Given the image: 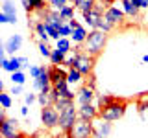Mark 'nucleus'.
<instances>
[{
    "label": "nucleus",
    "mask_w": 148,
    "mask_h": 138,
    "mask_svg": "<svg viewBox=\"0 0 148 138\" xmlns=\"http://www.w3.org/2000/svg\"><path fill=\"white\" fill-rule=\"evenodd\" d=\"M106 43H108V33L100 30H91L89 35H87L85 43H83V52L92 55V57H98L104 50Z\"/></svg>",
    "instance_id": "nucleus-1"
},
{
    "label": "nucleus",
    "mask_w": 148,
    "mask_h": 138,
    "mask_svg": "<svg viewBox=\"0 0 148 138\" xmlns=\"http://www.w3.org/2000/svg\"><path fill=\"white\" fill-rule=\"evenodd\" d=\"M126 109H128V99L117 98L113 103H109L108 107L98 109V118L106 120V122H117V120H120L126 114Z\"/></svg>",
    "instance_id": "nucleus-2"
},
{
    "label": "nucleus",
    "mask_w": 148,
    "mask_h": 138,
    "mask_svg": "<svg viewBox=\"0 0 148 138\" xmlns=\"http://www.w3.org/2000/svg\"><path fill=\"white\" fill-rule=\"evenodd\" d=\"M72 52L76 53V59H74V68H76V70L80 72L83 77H85V76H91V74H92V66H95V59H96V57H92V55L85 53L82 46H76V48H72Z\"/></svg>",
    "instance_id": "nucleus-3"
},
{
    "label": "nucleus",
    "mask_w": 148,
    "mask_h": 138,
    "mask_svg": "<svg viewBox=\"0 0 148 138\" xmlns=\"http://www.w3.org/2000/svg\"><path fill=\"white\" fill-rule=\"evenodd\" d=\"M76 122H78V107L71 105V107H67L65 110L59 112V125L58 127L61 133L69 135V133H72V127Z\"/></svg>",
    "instance_id": "nucleus-4"
},
{
    "label": "nucleus",
    "mask_w": 148,
    "mask_h": 138,
    "mask_svg": "<svg viewBox=\"0 0 148 138\" xmlns=\"http://www.w3.org/2000/svg\"><path fill=\"white\" fill-rule=\"evenodd\" d=\"M41 122H43V127L48 131V129H54L59 125V110L54 107V105H48V107H41Z\"/></svg>",
    "instance_id": "nucleus-5"
},
{
    "label": "nucleus",
    "mask_w": 148,
    "mask_h": 138,
    "mask_svg": "<svg viewBox=\"0 0 148 138\" xmlns=\"http://www.w3.org/2000/svg\"><path fill=\"white\" fill-rule=\"evenodd\" d=\"M0 136L2 138H26L18 131V120H15V118H8L0 125Z\"/></svg>",
    "instance_id": "nucleus-6"
},
{
    "label": "nucleus",
    "mask_w": 148,
    "mask_h": 138,
    "mask_svg": "<svg viewBox=\"0 0 148 138\" xmlns=\"http://www.w3.org/2000/svg\"><path fill=\"white\" fill-rule=\"evenodd\" d=\"M92 131H95V123L78 118V122L74 123L71 135H72V138H92Z\"/></svg>",
    "instance_id": "nucleus-7"
},
{
    "label": "nucleus",
    "mask_w": 148,
    "mask_h": 138,
    "mask_svg": "<svg viewBox=\"0 0 148 138\" xmlns=\"http://www.w3.org/2000/svg\"><path fill=\"white\" fill-rule=\"evenodd\" d=\"M104 20L108 22L109 26H119V24H122L124 22V18H126V13L122 11V7H119V6H109L108 9L104 11Z\"/></svg>",
    "instance_id": "nucleus-8"
},
{
    "label": "nucleus",
    "mask_w": 148,
    "mask_h": 138,
    "mask_svg": "<svg viewBox=\"0 0 148 138\" xmlns=\"http://www.w3.org/2000/svg\"><path fill=\"white\" fill-rule=\"evenodd\" d=\"M78 118L87 120V122H95L98 118V107L95 103H87V105H78Z\"/></svg>",
    "instance_id": "nucleus-9"
},
{
    "label": "nucleus",
    "mask_w": 148,
    "mask_h": 138,
    "mask_svg": "<svg viewBox=\"0 0 148 138\" xmlns=\"http://www.w3.org/2000/svg\"><path fill=\"white\" fill-rule=\"evenodd\" d=\"M96 99V94H95V89L89 85H83L80 90L76 92V103L78 105H87V103H92Z\"/></svg>",
    "instance_id": "nucleus-10"
},
{
    "label": "nucleus",
    "mask_w": 148,
    "mask_h": 138,
    "mask_svg": "<svg viewBox=\"0 0 148 138\" xmlns=\"http://www.w3.org/2000/svg\"><path fill=\"white\" fill-rule=\"evenodd\" d=\"M95 131H92V138H108L111 133V122H106L102 118H96L95 122Z\"/></svg>",
    "instance_id": "nucleus-11"
},
{
    "label": "nucleus",
    "mask_w": 148,
    "mask_h": 138,
    "mask_svg": "<svg viewBox=\"0 0 148 138\" xmlns=\"http://www.w3.org/2000/svg\"><path fill=\"white\" fill-rule=\"evenodd\" d=\"M34 89L43 92V90H50L52 89V81H50V76H48V68H45L43 72H41V76L34 79Z\"/></svg>",
    "instance_id": "nucleus-12"
},
{
    "label": "nucleus",
    "mask_w": 148,
    "mask_h": 138,
    "mask_svg": "<svg viewBox=\"0 0 148 138\" xmlns=\"http://www.w3.org/2000/svg\"><path fill=\"white\" fill-rule=\"evenodd\" d=\"M21 46H22V35H11L9 39L4 43V48H6V53L9 55H15L18 50H21Z\"/></svg>",
    "instance_id": "nucleus-13"
},
{
    "label": "nucleus",
    "mask_w": 148,
    "mask_h": 138,
    "mask_svg": "<svg viewBox=\"0 0 148 138\" xmlns=\"http://www.w3.org/2000/svg\"><path fill=\"white\" fill-rule=\"evenodd\" d=\"M83 15V20H85V24L91 28V30H98V24L102 20V13H98L96 9H92V11H87V13H82Z\"/></svg>",
    "instance_id": "nucleus-14"
},
{
    "label": "nucleus",
    "mask_w": 148,
    "mask_h": 138,
    "mask_svg": "<svg viewBox=\"0 0 148 138\" xmlns=\"http://www.w3.org/2000/svg\"><path fill=\"white\" fill-rule=\"evenodd\" d=\"M48 76H50L52 85H56V83H61V81H67V72H65L61 66H50L48 68Z\"/></svg>",
    "instance_id": "nucleus-15"
},
{
    "label": "nucleus",
    "mask_w": 148,
    "mask_h": 138,
    "mask_svg": "<svg viewBox=\"0 0 148 138\" xmlns=\"http://www.w3.org/2000/svg\"><path fill=\"white\" fill-rule=\"evenodd\" d=\"M2 13L8 17L9 24H17V9H15V4L11 0H6L2 4Z\"/></svg>",
    "instance_id": "nucleus-16"
},
{
    "label": "nucleus",
    "mask_w": 148,
    "mask_h": 138,
    "mask_svg": "<svg viewBox=\"0 0 148 138\" xmlns=\"http://www.w3.org/2000/svg\"><path fill=\"white\" fill-rule=\"evenodd\" d=\"M87 35H89V31L85 30L83 26H78V28H74L72 30V35H71V41L74 44H78V46H82L83 43H85V39H87Z\"/></svg>",
    "instance_id": "nucleus-17"
},
{
    "label": "nucleus",
    "mask_w": 148,
    "mask_h": 138,
    "mask_svg": "<svg viewBox=\"0 0 148 138\" xmlns=\"http://www.w3.org/2000/svg\"><path fill=\"white\" fill-rule=\"evenodd\" d=\"M34 33L35 37L39 39V43H48V33H46V28H45V22L43 20H35L34 24Z\"/></svg>",
    "instance_id": "nucleus-18"
},
{
    "label": "nucleus",
    "mask_w": 148,
    "mask_h": 138,
    "mask_svg": "<svg viewBox=\"0 0 148 138\" xmlns=\"http://www.w3.org/2000/svg\"><path fill=\"white\" fill-rule=\"evenodd\" d=\"M72 6L82 13H87V11H92L96 6V0H72Z\"/></svg>",
    "instance_id": "nucleus-19"
},
{
    "label": "nucleus",
    "mask_w": 148,
    "mask_h": 138,
    "mask_svg": "<svg viewBox=\"0 0 148 138\" xmlns=\"http://www.w3.org/2000/svg\"><path fill=\"white\" fill-rule=\"evenodd\" d=\"M56 48H58L61 53L69 55V53L72 52V41H71V37H61V39H58V41H56Z\"/></svg>",
    "instance_id": "nucleus-20"
},
{
    "label": "nucleus",
    "mask_w": 148,
    "mask_h": 138,
    "mask_svg": "<svg viewBox=\"0 0 148 138\" xmlns=\"http://www.w3.org/2000/svg\"><path fill=\"white\" fill-rule=\"evenodd\" d=\"M2 68H4L6 72H9V74H15V72L21 70V59L13 55V57L6 59V63H4V66H2Z\"/></svg>",
    "instance_id": "nucleus-21"
},
{
    "label": "nucleus",
    "mask_w": 148,
    "mask_h": 138,
    "mask_svg": "<svg viewBox=\"0 0 148 138\" xmlns=\"http://www.w3.org/2000/svg\"><path fill=\"white\" fill-rule=\"evenodd\" d=\"M37 101L41 103V107H48V105H54V96H52V89L50 90H43L37 94Z\"/></svg>",
    "instance_id": "nucleus-22"
},
{
    "label": "nucleus",
    "mask_w": 148,
    "mask_h": 138,
    "mask_svg": "<svg viewBox=\"0 0 148 138\" xmlns=\"http://www.w3.org/2000/svg\"><path fill=\"white\" fill-rule=\"evenodd\" d=\"M120 6H122V11L126 13L128 17H139V13H141V9L135 7L130 0H120Z\"/></svg>",
    "instance_id": "nucleus-23"
},
{
    "label": "nucleus",
    "mask_w": 148,
    "mask_h": 138,
    "mask_svg": "<svg viewBox=\"0 0 148 138\" xmlns=\"http://www.w3.org/2000/svg\"><path fill=\"white\" fill-rule=\"evenodd\" d=\"M65 57H67V55L61 53L58 48H52V53H50V64H52V66H61Z\"/></svg>",
    "instance_id": "nucleus-24"
},
{
    "label": "nucleus",
    "mask_w": 148,
    "mask_h": 138,
    "mask_svg": "<svg viewBox=\"0 0 148 138\" xmlns=\"http://www.w3.org/2000/svg\"><path fill=\"white\" fill-rule=\"evenodd\" d=\"M82 79H83V76L76 68H69L67 70V83L69 85H78V83H82Z\"/></svg>",
    "instance_id": "nucleus-25"
},
{
    "label": "nucleus",
    "mask_w": 148,
    "mask_h": 138,
    "mask_svg": "<svg viewBox=\"0 0 148 138\" xmlns=\"http://www.w3.org/2000/svg\"><path fill=\"white\" fill-rule=\"evenodd\" d=\"M74 11H76V7L69 4V6H65L63 9H59L58 13H59V17H61L63 22H69V20H72V18H74Z\"/></svg>",
    "instance_id": "nucleus-26"
},
{
    "label": "nucleus",
    "mask_w": 148,
    "mask_h": 138,
    "mask_svg": "<svg viewBox=\"0 0 148 138\" xmlns=\"http://www.w3.org/2000/svg\"><path fill=\"white\" fill-rule=\"evenodd\" d=\"M115 99H117V96H111V94H98V96H96V101H98V105H96V107H98V109H104V107H108L109 103H113Z\"/></svg>",
    "instance_id": "nucleus-27"
},
{
    "label": "nucleus",
    "mask_w": 148,
    "mask_h": 138,
    "mask_svg": "<svg viewBox=\"0 0 148 138\" xmlns=\"http://www.w3.org/2000/svg\"><path fill=\"white\" fill-rule=\"evenodd\" d=\"M69 2H71V0H46L48 9H52V11H59V9H63L65 6H69Z\"/></svg>",
    "instance_id": "nucleus-28"
},
{
    "label": "nucleus",
    "mask_w": 148,
    "mask_h": 138,
    "mask_svg": "<svg viewBox=\"0 0 148 138\" xmlns=\"http://www.w3.org/2000/svg\"><path fill=\"white\" fill-rule=\"evenodd\" d=\"M71 105H74V99H67V98H58L54 103V107L61 112V110H65L67 107H71Z\"/></svg>",
    "instance_id": "nucleus-29"
},
{
    "label": "nucleus",
    "mask_w": 148,
    "mask_h": 138,
    "mask_svg": "<svg viewBox=\"0 0 148 138\" xmlns=\"http://www.w3.org/2000/svg\"><path fill=\"white\" fill-rule=\"evenodd\" d=\"M30 6L32 9L35 11H45V9H48V4H46V0H30Z\"/></svg>",
    "instance_id": "nucleus-30"
},
{
    "label": "nucleus",
    "mask_w": 148,
    "mask_h": 138,
    "mask_svg": "<svg viewBox=\"0 0 148 138\" xmlns=\"http://www.w3.org/2000/svg\"><path fill=\"white\" fill-rule=\"evenodd\" d=\"M13 105V98L9 94H6V92H2V94H0V107L2 109H9Z\"/></svg>",
    "instance_id": "nucleus-31"
},
{
    "label": "nucleus",
    "mask_w": 148,
    "mask_h": 138,
    "mask_svg": "<svg viewBox=\"0 0 148 138\" xmlns=\"http://www.w3.org/2000/svg\"><path fill=\"white\" fill-rule=\"evenodd\" d=\"M11 81H13V85H24V81H26L24 72L18 70V72H15V74H11Z\"/></svg>",
    "instance_id": "nucleus-32"
},
{
    "label": "nucleus",
    "mask_w": 148,
    "mask_h": 138,
    "mask_svg": "<svg viewBox=\"0 0 148 138\" xmlns=\"http://www.w3.org/2000/svg\"><path fill=\"white\" fill-rule=\"evenodd\" d=\"M37 48H39V53L43 55V57H48V59H50V53H52V48L48 46V43H39V44H37Z\"/></svg>",
    "instance_id": "nucleus-33"
},
{
    "label": "nucleus",
    "mask_w": 148,
    "mask_h": 138,
    "mask_svg": "<svg viewBox=\"0 0 148 138\" xmlns=\"http://www.w3.org/2000/svg\"><path fill=\"white\" fill-rule=\"evenodd\" d=\"M71 35H72V28L69 24H63L59 28V37H71Z\"/></svg>",
    "instance_id": "nucleus-34"
},
{
    "label": "nucleus",
    "mask_w": 148,
    "mask_h": 138,
    "mask_svg": "<svg viewBox=\"0 0 148 138\" xmlns=\"http://www.w3.org/2000/svg\"><path fill=\"white\" fill-rule=\"evenodd\" d=\"M46 66H30V76L34 77V79H37V77L41 76V72L45 70Z\"/></svg>",
    "instance_id": "nucleus-35"
},
{
    "label": "nucleus",
    "mask_w": 148,
    "mask_h": 138,
    "mask_svg": "<svg viewBox=\"0 0 148 138\" xmlns=\"http://www.w3.org/2000/svg\"><path fill=\"white\" fill-rule=\"evenodd\" d=\"M130 2H132L135 7H139L141 11L143 9H148V0H130Z\"/></svg>",
    "instance_id": "nucleus-36"
},
{
    "label": "nucleus",
    "mask_w": 148,
    "mask_h": 138,
    "mask_svg": "<svg viewBox=\"0 0 148 138\" xmlns=\"http://www.w3.org/2000/svg\"><path fill=\"white\" fill-rule=\"evenodd\" d=\"M35 99H37V94H34V92H28V94H24V103L26 105H32Z\"/></svg>",
    "instance_id": "nucleus-37"
},
{
    "label": "nucleus",
    "mask_w": 148,
    "mask_h": 138,
    "mask_svg": "<svg viewBox=\"0 0 148 138\" xmlns=\"http://www.w3.org/2000/svg\"><path fill=\"white\" fill-rule=\"evenodd\" d=\"M32 138H52V135H50L48 131H45V129H43V131L34 133V136H32Z\"/></svg>",
    "instance_id": "nucleus-38"
},
{
    "label": "nucleus",
    "mask_w": 148,
    "mask_h": 138,
    "mask_svg": "<svg viewBox=\"0 0 148 138\" xmlns=\"http://www.w3.org/2000/svg\"><path fill=\"white\" fill-rule=\"evenodd\" d=\"M22 2V6H24V11H26V15L30 17L32 13H34V9H32V6H30V0H21Z\"/></svg>",
    "instance_id": "nucleus-39"
},
{
    "label": "nucleus",
    "mask_w": 148,
    "mask_h": 138,
    "mask_svg": "<svg viewBox=\"0 0 148 138\" xmlns=\"http://www.w3.org/2000/svg\"><path fill=\"white\" fill-rule=\"evenodd\" d=\"M4 63H6V48H4V44L0 46V68L4 66Z\"/></svg>",
    "instance_id": "nucleus-40"
},
{
    "label": "nucleus",
    "mask_w": 148,
    "mask_h": 138,
    "mask_svg": "<svg viewBox=\"0 0 148 138\" xmlns=\"http://www.w3.org/2000/svg\"><path fill=\"white\" fill-rule=\"evenodd\" d=\"M21 59V70H26V68H30V63H28L26 57H18Z\"/></svg>",
    "instance_id": "nucleus-41"
},
{
    "label": "nucleus",
    "mask_w": 148,
    "mask_h": 138,
    "mask_svg": "<svg viewBox=\"0 0 148 138\" xmlns=\"http://www.w3.org/2000/svg\"><path fill=\"white\" fill-rule=\"evenodd\" d=\"M11 94H15V96L22 94V85H13V89H11Z\"/></svg>",
    "instance_id": "nucleus-42"
},
{
    "label": "nucleus",
    "mask_w": 148,
    "mask_h": 138,
    "mask_svg": "<svg viewBox=\"0 0 148 138\" xmlns=\"http://www.w3.org/2000/svg\"><path fill=\"white\" fill-rule=\"evenodd\" d=\"M6 120H8V116H6V109L0 107V125H2V123L6 122Z\"/></svg>",
    "instance_id": "nucleus-43"
},
{
    "label": "nucleus",
    "mask_w": 148,
    "mask_h": 138,
    "mask_svg": "<svg viewBox=\"0 0 148 138\" xmlns=\"http://www.w3.org/2000/svg\"><path fill=\"white\" fill-rule=\"evenodd\" d=\"M67 24H69V26H71V28H72V30H74V28H78V26H82V24H80V22H78V20H76V18H72V20H69V22H67Z\"/></svg>",
    "instance_id": "nucleus-44"
},
{
    "label": "nucleus",
    "mask_w": 148,
    "mask_h": 138,
    "mask_svg": "<svg viewBox=\"0 0 148 138\" xmlns=\"http://www.w3.org/2000/svg\"><path fill=\"white\" fill-rule=\"evenodd\" d=\"M0 24H9V20H8V17L4 15L2 11H0Z\"/></svg>",
    "instance_id": "nucleus-45"
},
{
    "label": "nucleus",
    "mask_w": 148,
    "mask_h": 138,
    "mask_svg": "<svg viewBox=\"0 0 148 138\" xmlns=\"http://www.w3.org/2000/svg\"><path fill=\"white\" fill-rule=\"evenodd\" d=\"M21 114H22V116H28V105H24V107H21Z\"/></svg>",
    "instance_id": "nucleus-46"
},
{
    "label": "nucleus",
    "mask_w": 148,
    "mask_h": 138,
    "mask_svg": "<svg viewBox=\"0 0 148 138\" xmlns=\"http://www.w3.org/2000/svg\"><path fill=\"white\" fill-rule=\"evenodd\" d=\"M2 92H4V81L0 79V94H2Z\"/></svg>",
    "instance_id": "nucleus-47"
},
{
    "label": "nucleus",
    "mask_w": 148,
    "mask_h": 138,
    "mask_svg": "<svg viewBox=\"0 0 148 138\" xmlns=\"http://www.w3.org/2000/svg\"><path fill=\"white\" fill-rule=\"evenodd\" d=\"M143 63H148V53H145V55H143Z\"/></svg>",
    "instance_id": "nucleus-48"
},
{
    "label": "nucleus",
    "mask_w": 148,
    "mask_h": 138,
    "mask_svg": "<svg viewBox=\"0 0 148 138\" xmlns=\"http://www.w3.org/2000/svg\"><path fill=\"white\" fill-rule=\"evenodd\" d=\"M0 2H2V4H4V2H6V0H0Z\"/></svg>",
    "instance_id": "nucleus-49"
},
{
    "label": "nucleus",
    "mask_w": 148,
    "mask_h": 138,
    "mask_svg": "<svg viewBox=\"0 0 148 138\" xmlns=\"http://www.w3.org/2000/svg\"><path fill=\"white\" fill-rule=\"evenodd\" d=\"M0 46H2V41H0Z\"/></svg>",
    "instance_id": "nucleus-50"
}]
</instances>
